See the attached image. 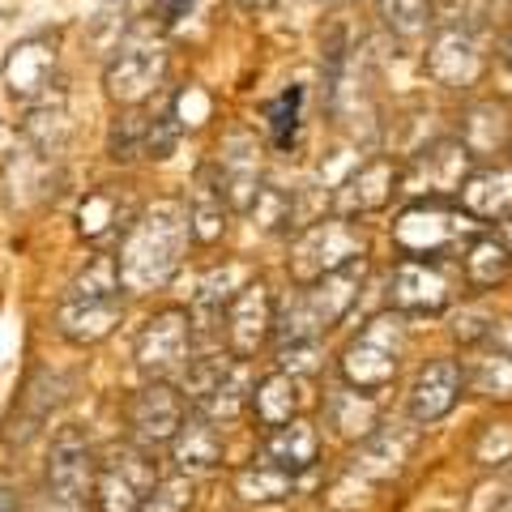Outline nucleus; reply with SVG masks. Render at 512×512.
<instances>
[{
	"label": "nucleus",
	"instance_id": "1",
	"mask_svg": "<svg viewBox=\"0 0 512 512\" xmlns=\"http://www.w3.org/2000/svg\"><path fill=\"white\" fill-rule=\"evenodd\" d=\"M188 214L180 201H158L133 218L116 256L124 291H158L175 278L188 252Z\"/></svg>",
	"mask_w": 512,
	"mask_h": 512
},
{
	"label": "nucleus",
	"instance_id": "2",
	"mask_svg": "<svg viewBox=\"0 0 512 512\" xmlns=\"http://www.w3.org/2000/svg\"><path fill=\"white\" fill-rule=\"evenodd\" d=\"M120 316H124V282H120L116 256H94L64 286L60 308H56V329L64 342L94 346L120 325Z\"/></svg>",
	"mask_w": 512,
	"mask_h": 512
},
{
	"label": "nucleus",
	"instance_id": "3",
	"mask_svg": "<svg viewBox=\"0 0 512 512\" xmlns=\"http://www.w3.org/2000/svg\"><path fill=\"white\" fill-rule=\"evenodd\" d=\"M410 329L402 312H380L359 329V338H350L342 350L338 372L346 380V389L359 393H376L384 384H393V376L402 372V355H406Z\"/></svg>",
	"mask_w": 512,
	"mask_h": 512
},
{
	"label": "nucleus",
	"instance_id": "4",
	"mask_svg": "<svg viewBox=\"0 0 512 512\" xmlns=\"http://www.w3.org/2000/svg\"><path fill=\"white\" fill-rule=\"evenodd\" d=\"M180 393L192 414L210 423H231L252 406V372L235 355H201L188 359L180 372Z\"/></svg>",
	"mask_w": 512,
	"mask_h": 512
},
{
	"label": "nucleus",
	"instance_id": "5",
	"mask_svg": "<svg viewBox=\"0 0 512 512\" xmlns=\"http://www.w3.org/2000/svg\"><path fill=\"white\" fill-rule=\"evenodd\" d=\"M167 73V39H163V26L154 18L150 22H137L128 35L116 43V52L107 60V94L124 107H137L146 94L158 90Z\"/></svg>",
	"mask_w": 512,
	"mask_h": 512
},
{
	"label": "nucleus",
	"instance_id": "6",
	"mask_svg": "<svg viewBox=\"0 0 512 512\" xmlns=\"http://www.w3.org/2000/svg\"><path fill=\"white\" fill-rule=\"evenodd\" d=\"M410 453H414V431H406V427H376L367 440H359V453L346 461V470L338 478H333V487H329L325 500L333 504L338 495L350 491V495H355L350 504L359 508L380 483H389L393 474H402Z\"/></svg>",
	"mask_w": 512,
	"mask_h": 512
},
{
	"label": "nucleus",
	"instance_id": "7",
	"mask_svg": "<svg viewBox=\"0 0 512 512\" xmlns=\"http://www.w3.org/2000/svg\"><path fill=\"white\" fill-rule=\"evenodd\" d=\"M363 256H367V239H363V231H355V222L320 218V222H308L291 244V278L299 286H312L325 274H333V269L363 261Z\"/></svg>",
	"mask_w": 512,
	"mask_h": 512
},
{
	"label": "nucleus",
	"instance_id": "8",
	"mask_svg": "<svg viewBox=\"0 0 512 512\" xmlns=\"http://www.w3.org/2000/svg\"><path fill=\"white\" fill-rule=\"evenodd\" d=\"M474 235H478V222L466 210H448L440 201L410 205L393 222V244L406 256H419V261H436L448 248H466Z\"/></svg>",
	"mask_w": 512,
	"mask_h": 512
},
{
	"label": "nucleus",
	"instance_id": "9",
	"mask_svg": "<svg viewBox=\"0 0 512 512\" xmlns=\"http://www.w3.org/2000/svg\"><path fill=\"white\" fill-rule=\"evenodd\" d=\"M158 461L154 453L137 444H116L107 448V457L99 461V474H94V508L99 512H141L146 495L158 483Z\"/></svg>",
	"mask_w": 512,
	"mask_h": 512
},
{
	"label": "nucleus",
	"instance_id": "10",
	"mask_svg": "<svg viewBox=\"0 0 512 512\" xmlns=\"http://www.w3.org/2000/svg\"><path fill=\"white\" fill-rule=\"evenodd\" d=\"M192 342H197V329H192L188 308H163V312L146 316V325L137 329L133 355L150 380H171L188 367Z\"/></svg>",
	"mask_w": 512,
	"mask_h": 512
},
{
	"label": "nucleus",
	"instance_id": "11",
	"mask_svg": "<svg viewBox=\"0 0 512 512\" xmlns=\"http://www.w3.org/2000/svg\"><path fill=\"white\" fill-rule=\"evenodd\" d=\"M188 419V402L184 393L175 389L171 380H150L128 397L124 406V423H128V444L146 448V453H158L175 440V431Z\"/></svg>",
	"mask_w": 512,
	"mask_h": 512
},
{
	"label": "nucleus",
	"instance_id": "12",
	"mask_svg": "<svg viewBox=\"0 0 512 512\" xmlns=\"http://www.w3.org/2000/svg\"><path fill=\"white\" fill-rule=\"evenodd\" d=\"M94 474H99V457H94L86 431L60 427L52 448H47V470H43L47 500H60V504L94 500Z\"/></svg>",
	"mask_w": 512,
	"mask_h": 512
},
{
	"label": "nucleus",
	"instance_id": "13",
	"mask_svg": "<svg viewBox=\"0 0 512 512\" xmlns=\"http://www.w3.org/2000/svg\"><path fill=\"white\" fill-rule=\"evenodd\" d=\"M210 171H214V180L222 188L227 210L248 214L256 192H261V146H256V137L244 133V128L231 133L218 146V167H210Z\"/></svg>",
	"mask_w": 512,
	"mask_h": 512
},
{
	"label": "nucleus",
	"instance_id": "14",
	"mask_svg": "<svg viewBox=\"0 0 512 512\" xmlns=\"http://www.w3.org/2000/svg\"><path fill=\"white\" fill-rule=\"evenodd\" d=\"M470 150L461 146V137H444V141H431L427 150H419L406 167V192H427L431 201L448 197V192H461L470 175Z\"/></svg>",
	"mask_w": 512,
	"mask_h": 512
},
{
	"label": "nucleus",
	"instance_id": "15",
	"mask_svg": "<svg viewBox=\"0 0 512 512\" xmlns=\"http://www.w3.org/2000/svg\"><path fill=\"white\" fill-rule=\"evenodd\" d=\"M274 333V291L265 278H252L227 308V355L252 359Z\"/></svg>",
	"mask_w": 512,
	"mask_h": 512
},
{
	"label": "nucleus",
	"instance_id": "16",
	"mask_svg": "<svg viewBox=\"0 0 512 512\" xmlns=\"http://www.w3.org/2000/svg\"><path fill=\"white\" fill-rule=\"evenodd\" d=\"M483 69V39L470 22H448L427 47V73L444 86H470Z\"/></svg>",
	"mask_w": 512,
	"mask_h": 512
},
{
	"label": "nucleus",
	"instance_id": "17",
	"mask_svg": "<svg viewBox=\"0 0 512 512\" xmlns=\"http://www.w3.org/2000/svg\"><path fill=\"white\" fill-rule=\"evenodd\" d=\"M393 303H397V312L436 316L453 303V278L440 269V261L402 256L393 269Z\"/></svg>",
	"mask_w": 512,
	"mask_h": 512
},
{
	"label": "nucleus",
	"instance_id": "18",
	"mask_svg": "<svg viewBox=\"0 0 512 512\" xmlns=\"http://www.w3.org/2000/svg\"><path fill=\"white\" fill-rule=\"evenodd\" d=\"M393 192H397V167L389 158L359 163L342 180V188H333V218H355V214L384 210V205L393 201Z\"/></svg>",
	"mask_w": 512,
	"mask_h": 512
},
{
	"label": "nucleus",
	"instance_id": "19",
	"mask_svg": "<svg viewBox=\"0 0 512 512\" xmlns=\"http://www.w3.org/2000/svg\"><path fill=\"white\" fill-rule=\"evenodd\" d=\"M466 393V380H461V363L457 359H436L427 363L410 384V419L414 423H440L448 410L457 406V397Z\"/></svg>",
	"mask_w": 512,
	"mask_h": 512
},
{
	"label": "nucleus",
	"instance_id": "20",
	"mask_svg": "<svg viewBox=\"0 0 512 512\" xmlns=\"http://www.w3.org/2000/svg\"><path fill=\"white\" fill-rule=\"evenodd\" d=\"M167 448H171L175 470L188 474V478L210 474V470L222 466V431H218V423L201 419V414H188Z\"/></svg>",
	"mask_w": 512,
	"mask_h": 512
},
{
	"label": "nucleus",
	"instance_id": "21",
	"mask_svg": "<svg viewBox=\"0 0 512 512\" xmlns=\"http://www.w3.org/2000/svg\"><path fill=\"white\" fill-rule=\"evenodd\" d=\"M316 457H320V436L308 419H291L286 427L265 431V457L261 461H269V466L299 478L303 470L316 466Z\"/></svg>",
	"mask_w": 512,
	"mask_h": 512
},
{
	"label": "nucleus",
	"instance_id": "22",
	"mask_svg": "<svg viewBox=\"0 0 512 512\" xmlns=\"http://www.w3.org/2000/svg\"><path fill=\"white\" fill-rule=\"evenodd\" d=\"M303 410V389H299V376L291 372H269L265 380L252 384V414L265 431L286 427L291 419H299Z\"/></svg>",
	"mask_w": 512,
	"mask_h": 512
},
{
	"label": "nucleus",
	"instance_id": "23",
	"mask_svg": "<svg viewBox=\"0 0 512 512\" xmlns=\"http://www.w3.org/2000/svg\"><path fill=\"white\" fill-rule=\"evenodd\" d=\"M252 278H248V265L239 261H227V265H214L210 274L201 278L197 286V299H192V325H214V320H222V312L231 308V299L244 291Z\"/></svg>",
	"mask_w": 512,
	"mask_h": 512
},
{
	"label": "nucleus",
	"instance_id": "24",
	"mask_svg": "<svg viewBox=\"0 0 512 512\" xmlns=\"http://www.w3.org/2000/svg\"><path fill=\"white\" fill-rule=\"evenodd\" d=\"M461 205H466L470 218H508L512 214V171L508 167H487V171H474L466 175L461 184Z\"/></svg>",
	"mask_w": 512,
	"mask_h": 512
},
{
	"label": "nucleus",
	"instance_id": "25",
	"mask_svg": "<svg viewBox=\"0 0 512 512\" xmlns=\"http://www.w3.org/2000/svg\"><path fill=\"white\" fill-rule=\"evenodd\" d=\"M188 235L197 239V244H214L227 231V201H222V188L214 180V171L205 167L197 175V184H192V201H188Z\"/></svg>",
	"mask_w": 512,
	"mask_h": 512
},
{
	"label": "nucleus",
	"instance_id": "26",
	"mask_svg": "<svg viewBox=\"0 0 512 512\" xmlns=\"http://www.w3.org/2000/svg\"><path fill=\"white\" fill-rule=\"evenodd\" d=\"M133 205H124L111 188H99L90 192L82 201V210H77V231H82L90 244H103V239H116L120 231L133 227Z\"/></svg>",
	"mask_w": 512,
	"mask_h": 512
},
{
	"label": "nucleus",
	"instance_id": "27",
	"mask_svg": "<svg viewBox=\"0 0 512 512\" xmlns=\"http://www.w3.org/2000/svg\"><path fill=\"white\" fill-rule=\"evenodd\" d=\"M60 397H64V380L52 376V372H35L26 384V393L18 397V406L22 414H13V431H9V440H30L35 431L43 427V419L52 414V406H60Z\"/></svg>",
	"mask_w": 512,
	"mask_h": 512
},
{
	"label": "nucleus",
	"instance_id": "28",
	"mask_svg": "<svg viewBox=\"0 0 512 512\" xmlns=\"http://www.w3.org/2000/svg\"><path fill=\"white\" fill-rule=\"evenodd\" d=\"M52 69H56V52H47V43H22L18 52L9 56V90L18 99H39V94L52 86Z\"/></svg>",
	"mask_w": 512,
	"mask_h": 512
},
{
	"label": "nucleus",
	"instance_id": "29",
	"mask_svg": "<svg viewBox=\"0 0 512 512\" xmlns=\"http://www.w3.org/2000/svg\"><path fill=\"white\" fill-rule=\"evenodd\" d=\"M461 380H466V389L478 397L512 402V359L500 355V350H491V346H483L466 367H461Z\"/></svg>",
	"mask_w": 512,
	"mask_h": 512
},
{
	"label": "nucleus",
	"instance_id": "30",
	"mask_svg": "<svg viewBox=\"0 0 512 512\" xmlns=\"http://www.w3.org/2000/svg\"><path fill=\"white\" fill-rule=\"evenodd\" d=\"M329 419L338 427V436L346 440H367L372 431L380 427V406L372 393H359V389H342L329 397Z\"/></svg>",
	"mask_w": 512,
	"mask_h": 512
},
{
	"label": "nucleus",
	"instance_id": "31",
	"mask_svg": "<svg viewBox=\"0 0 512 512\" xmlns=\"http://www.w3.org/2000/svg\"><path fill=\"white\" fill-rule=\"evenodd\" d=\"M512 256L495 235H474L466 244V256H461V269H466L470 286H500L508 278Z\"/></svg>",
	"mask_w": 512,
	"mask_h": 512
},
{
	"label": "nucleus",
	"instance_id": "32",
	"mask_svg": "<svg viewBox=\"0 0 512 512\" xmlns=\"http://www.w3.org/2000/svg\"><path fill=\"white\" fill-rule=\"evenodd\" d=\"M291 491H295V474L269 466V461H252V466L235 474V495L248 504H278Z\"/></svg>",
	"mask_w": 512,
	"mask_h": 512
},
{
	"label": "nucleus",
	"instance_id": "33",
	"mask_svg": "<svg viewBox=\"0 0 512 512\" xmlns=\"http://www.w3.org/2000/svg\"><path fill=\"white\" fill-rule=\"evenodd\" d=\"M146 150H150V111L124 107L107 133V154L116 163H133V158H146Z\"/></svg>",
	"mask_w": 512,
	"mask_h": 512
},
{
	"label": "nucleus",
	"instance_id": "34",
	"mask_svg": "<svg viewBox=\"0 0 512 512\" xmlns=\"http://www.w3.org/2000/svg\"><path fill=\"white\" fill-rule=\"evenodd\" d=\"M512 141V128H508V116H504V107H474L470 111V120L466 128H461V146H466L470 154H491V150H500Z\"/></svg>",
	"mask_w": 512,
	"mask_h": 512
},
{
	"label": "nucleus",
	"instance_id": "35",
	"mask_svg": "<svg viewBox=\"0 0 512 512\" xmlns=\"http://www.w3.org/2000/svg\"><path fill=\"white\" fill-rule=\"evenodd\" d=\"M376 13L397 39H423L431 30V0H376Z\"/></svg>",
	"mask_w": 512,
	"mask_h": 512
},
{
	"label": "nucleus",
	"instance_id": "36",
	"mask_svg": "<svg viewBox=\"0 0 512 512\" xmlns=\"http://www.w3.org/2000/svg\"><path fill=\"white\" fill-rule=\"evenodd\" d=\"M256 222H261L265 231H291L299 227V205H295V192H286L278 184H261V192H256L252 210H248Z\"/></svg>",
	"mask_w": 512,
	"mask_h": 512
},
{
	"label": "nucleus",
	"instance_id": "37",
	"mask_svg": "<svg viewBox=\"0 0 512 512\" xmlns=\"http://www.w3.org/2000/svg\"><path fill=\"white\" fill-rule=\"evenodd\" d=\"M299 128H303V86H291L269 107V137H274L278 150H295Z\"/></svg>",
	"mask_w": 512,
	"mask_h": 512
},
{
	"label": "nucleus",
	"instance_id": "38",
	"mask_svg": "<svg viewBox=\"0 0 512 512\" xmlns=\"http://www.w3.org/2000/svg\"><path fill=\"white\" fill-rule=\"evenodd\" d=\"M192 500H197V483L188 474H167L154 483L141 512H192Z\"/></svg>",
	"mask_w": 512,
	"mask_h": 512
},
{
	"label": "nucleus",
	"instance_id": "39",
	"mask_svg": "<svg viewBox=\"0 0 512 512\" xmlns=\"http://www.w3.org/2000/svg\"><path fill=\"white\" fill-rule=\"evenodd\" d=\"M474 457L483 461V466H500V461H508L512 457V423H491L483 436H478Z\"/></svg>",
	"mask_w": 512,
	"mask_h": 512
},
{
	"label": "nucleus",
	"instance_id": "40",
	"mask_svg": "<svg viewBox=\"0 0 512 512\" xmlns=\"http://www.w3.org/2000/svg\"><path fill=\"white\" fill-rule=\"evenodd\" d=\"M320 367V342H295V346H278V372L291 376H308Z\"/></svg>",
	"mask_w": 512,
	"mask_h": 512
},
{
	"label": "nucleus",
	"instance_id": "41",
	"mask_svg": "<svg viewBox=\"0 0 512 512\" xmlns=\"http://www.w3.org/2000/svg\"><path fill=\"white\" fill-rule=\"evenodd\" d=\"M491 325H495V320L487 316V312H457V325H453V333H457V338L461 342H487V333H491Z\"/></svg>",
	"mask_w": 512,
	"mask_h": 512
},
{
	"label": "nucleus",
	"instance_id": "42",
	"mask_svg": "<svg viewBox=\"0 0 512 512\" xmlns=\"http://www.w3.org/2000/svg\"><path fill=\"white\" fill-rule=\"evenodd\" d=\"M197 9V0H154V22L158 26H175L180 18Z\"/></svg>",
	"mask_w": 512,
	"mask_h": 512
},
{
	"label": "nucleus",
	"instance_id": "43",
	"mask_svg": "<svg viewBox=\"0 0 512 512\" xmlns=\"http://www.w3.org/2000/svg\"><path fill=\"white\" fill-rule=\"evenodd\" d=\"M487 346H491V350H500V355H508V359H512V320H504V325H500V320H495L491 333H487Z\"/></svg>",
	"mask_w": 512,
	"mask_h": 512
},
{
	"label": "nucleus",
	"instance_id": "44",
	"mask_svg": "<svg viewBox=\"0 0 512 512\" xmlns=\"http://www.w3.org/2000/svg\"><path fill=\"white\" fill-rule=\"evenodd\" d=\"M0 512H22V495L13 487H0Z\"/></svg>",
	"mask_w": 512,
	"mask_h": 512
},
{
	"label": "nucleus",
	"instance_id": "45",
	"mask_svg": "<svg viewBox=\"0 0 512 512\" xmlns=\"http://www.w3.org/2000/svg\"><path fill=\"white\" fill-rule=\"evenodd\" d=\"M43 512H86V504H60V500H47Z\"/></svg>",
	"mask_w": 512,
	"mask_h": 512
},
{
	"label": "nucleus",
	"instance_id": "46",
	"mask_svg": "<svg viewBox=\"0 0 512 512\" xmlns=\"http://www.w3.org/2000/svg\"><path fill=\"white\" fill-rule=\"evenodd\" d=\"M500 244L508 248V256H512V214L508 218H500Z\"/></svg>",
	"mask_w": 512,
	"mask_h": 512
},
{
	"label": "nucleus",
	"instance_id": "47",
	"mask_svg": "<svg viewBox=\"0 0 512 512\" xmlns=\"http://www.w3.org/2000/svg\"><path fill=\"white\" fill-rule=\"evenodd\" d=\"M495 512H512V483H508V491H504V500H500V508Z\"/></svg>",
	"mask_w": 512,
	"mask_h": 512
},
{
	"label": "nucleus",
	"instance_id": "48",
	"mask_svg": "<svg viewBox=\"0 0 512 512\" xmlns=\"http://www.w3.org/2000/svg\"><path fill=\"white\" fill-rule=\"evenodd\" d=\"M504 60L512 64V30H508V43H504Z\"/></svg>",
	"mask_w": 512,
	"mask_h": 512
},
{
	"label": "nucleus",
	"instance_id": "49",
	"mask_svg": "<svg viewBox=\"0 0 512 512\" xmlns=\"http://www.w3.org/2000/svg\"><path fill=\"white\" fill-rule=\"evenodd\" d=\"M239 5H248V9H261V5H269V0H239Z\"/></svg>",
	"mask_w": 512,
	"mask_h": 512
},
{
	"label": "nucleus",
	"instance_id": "50",
	"mask_svg": "<svg viewBox=\"0 0 512 512\" xmlns=\"http://www.w3.org/2000/svg\"><path fill=\"white\" fill-rule=\"evenodd\" d=\"M333 5H338V0H333Z\"/></svg>",
	"mask_w": 512,
	"mask_h": 512
}]
</instances>
